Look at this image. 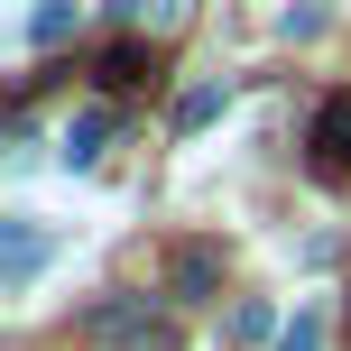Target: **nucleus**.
I'll use <instances>...</instances> for the list:
<instances>
[{"label":"nucleus","mask_w":351,"mask_h":351,"mask_svg":"<svg viewBox=\"0 0 351 351\" xmlns=\"http://www.w3.org/2000/svg\"><path fill=\"white\" fill-rule=\"evenodd\" d=\"M102 139H111V111H84V121H65V148H56V158H65V167H93Z\"/></svg>","instance_id":"obj_6"},{"label":"nucleus","mask_w":351,"mask_h":351,"mask_svg":"<svg viewBox=\"0 0 351 351\" xmlns=\"http://www.w3.org/2000/svg\"><path fill=\"white\" fill-rule=\"evenodd\" d=\"M278 351H324V324H315V315H296V324L278 333Z\"/></svg>","instance_id":"obj_9"},{"label":"nucleus","mask_w":351,"mask_h":351,"mask_svg":"<svg viewBox=\"0 0 351 351\" xmlns=\"http://www.w3.org/2000/svg\"><path fill=\"white\" fill-rule=\"evenodd\" d=\"M268 324H278L268 305H241V315H231V333H241V342H268Z\"/></svg>","instance_id":"obj_10"},{"label":"nucleus","mask_w":351,"mask_h":351,"mask_svg":"<svg viewBox=\"0 0 351 351\" xmlns=\"http://www.w3.org/2000/svg\"><path fill=\"white\" fill-rule=\"evenodd\" d=\"M213 278H222V250H213V241L176 250V296H213Z\"/></svg>","instance_id":"obj_5"},{"label":"nucleus","mask_w":351,"mask_h":351,"mask_svg":"<svg viewBox=\"0 0 351 351\" xmlns=\"http://www.w3.org/2000/svg\"><path fill=\"white\" fill-rule=\"evenodd\" d=\"M222 102H231L222 84H194L185 102H176V130H204V121H222Z\"/></svg>","instance_id":"obj_7"},{"label":"nucleus","mask_w":351,"mask_h":351,"mask_svg":"<svg viewBox=\"0 0 351 351\" xmlns=\"http://www.w3.org/2000/svg\"><path fill=\"white\" fill-rule=\"evenodd\" d=\"M305 158H315V176H351V93H333V102L315 111V130H305Z\"/></svg>","instance_id":"obj_2"},{"label":"nucleus","mask_w":351,"mask_h":351,"mask_svg":"<svg viewBox=\"0 0 351 351\" xmlns=\"http://www.w3.org/2000/svg\"><path fill=\"white\" fill-rule=\"evenodd\" d=\"M37 268H47V222H37V213H10V222H0V287H37Z\"/></svg>","instance_id":"obj_1"},{"label":"nucleus","mask_w":351,"mask_h":351,"mask_svg":"<svg viewBox=\"0 0 351 351\" xmlns=\"http://www.w3.org/2000/svg\"><path fill=\"white\" fill-rule=\"evenodd\" d=\"M93 74H102L111 93H130V84H148V74H158V56H148L139 37H121V47H102V65H93Z\"/></svg>","instance_id":"obj_4"},{"label":"nucleus","mask_w":351,"mask_h":351,"mask_svg":"<svg viewBox=\"0 0 351 351\" xmlns=\"http://www.w3.org/2000/svg\"><path fill=\"white\" fill-rule=\"evenodd\" d=\"M93 333L102 342H158V315L139 296H111V305H93Z\"/></svg>","instance_id":"obj_3"},{"label":"nucleus","mask_w":351,"mask_h":351,"mask_svg":"<svg viewBox=\"0 0 351 351\" xmlns=\"http://www.w3.org/2000/svg\"><path fill=\"white\" fill-rule=\"evenodd\" d=\"M111 19L139 37V28H158V19H176V0H111Z\"/></svg>","instance_id":"obj_8"}]
</instances>
